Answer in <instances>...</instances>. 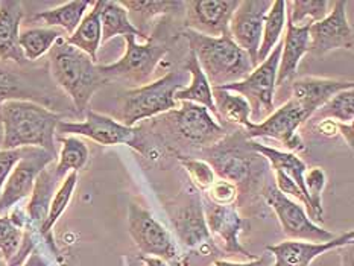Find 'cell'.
<instances>
[{
  "label": "cell",
  "mask_w": 354,
  "mask_h": 266,
  "mask_svg": "<svg viewBox=\"0 0 354 266\" xmlns=\"http://www.w3.org/2000/svg\"><path fill=\"white\" fill-rule=\"evenodd\" d=\"M271 6V0H242L230 20V37L239 48L248 53L254 67L259 66L257 53L263 32V20Z\"/></svg>",
  "instance_id": "cell-14"
},
{
  "label": "cell",
  "mask_w": 354,
  "mask_h": 266,
  "mask_svg": "<svg viewBox=\"0 0 354 266\" xmlns=\"http://www.w3.org/2000/svg\"><path fill=\"white\" fill-rule=\"evenodd\" d=\"M101 5L102 0L93 3V10L84 15L78 28L66 41L73 48L82 50L95 61H97V50L102 44V25H101Z\"/></svg>",
  "instance_id": "cell-24"
},
{
  "label": "cell",
  "mask_w": 354,
  "mask_h": 266,
  "mask_svg": "<svg viewBox=\"0 0 354 266\" xmlns=\"http://www.w3.org/2000/svg\"><path fill=\"white\" fill-rule=\"evenodd\" d=\"M207 200L218 205H234L239 196V189L227 180H216L207 190Z\"/></svg>",
  "instance_id": "cell-39"
},
{
  "label": "cell",
  "mask_w": 354,
  "mask_h": 266,
  "mask_svg": "<svg viewBox=\"0 0 354 266\" xmlns=\"http://www.w3.org/2000/svg\"><path fill=\"white\" fill-rule=\"evenodd\" d=\"M23 266H49V263H48V260H46V258L40 253H37V251H32V253L29 254L28 260L23 263Z\"/></svg>",
  "instance_id": "cell-44"
},
{
  "label": "cell",
  "mask_w": 354,
  "mask_h": 266,
  "mask_svg": "<svg viewBox=\"0 0 354 266\" xmlns=\"http://www.w3.org/2000/svg\"><path fill=\"white\" fill-rule=\"evenodd\" d=\"M283 43L280 41L269 53L268 58L260 63L245 79L216 87L241 95L250 105L252 124H260L269 114L274 113V91L277 81V68H279Z\"/></svg>",
  "instance_id": "cell-5"
},
{
  "label": "cell",
  "mask_w": 354,
  "mask_h": 266,
  "mask_svg": "<svg viewBox=\"0 0 354 266\" xmlns=\"http://www.w3.org/2000/svg\"><path fill=\"white\" fill-rule=\"evenodd\" d=\"M43 99L37 86L14 68L0 64V106L8 101H30Z\"/></svg>",
  "instance_id": "cell-26"
},
{
  "label": "cell",
  "mask_w": 354,
  "mask_h": 266,
  "mask_svg": "<svg viewBox=\"0 0 354 266\" xmlns=\"http://www.w3.org/2000/svg\"><path fill=\"white\" fill-rule=\"evenodd\" d=\"M2 140H3V129H2V124H0V148H2Z\"/></svg>",
  "instance_id": "cell-46"
},
{
  "label": "cell",
  "mask_w": 354,
  "mask_h": 266,
  "mask_svg": "<svg viewBox=\"0 0 354 266\" xmlns=\"http://www.w3.org/2000/svg\"><path fill=\"white\" fill-rule=\"evenodd\" d=\"M0 266H8V265H6V262H5V260H2V258H0Z\"/></svg>",
  "instance_id": "cell-47"
},
{
  "label": "cell",
  "mask_w": 354,
  "mask_h": 266,
  "mask_svg": "<svg viewBox=\"0 0 354 266\" xmlns=\"http://www.w3.org/2000/svg\"><path fill=\"white\" fill-rule=\"evenodd\" d=\"M184 70H186L190 76V86L176 91L175 101L178 104L192 102V104L203 105L213 114L214 117L218 119L216 106H214V102H213V88L209 84V81H207L203 68L199 67L196 57L192 52L186 66H184Z\"/></svg>",
  "instance_id": "cell-25"
},
{
  "label": "cell",
  "mask_w": 354,
  "mask_h": 266,
  "mask_svg": "<svg viewBox=\"0 0 354 266\" xmlns=\"http://www.w3.org/2000/svg\"><path fill=\"white\" fill-rule=\"evenodd\" d=\"M34 247L29 230L15 224L11 216H0V258L8 266H20Z\"/></svg>",
  "instance_id": "cell-22"
},
{
  "label": "cell",
  "mask_w": 354,
  "mask_h": 266,
  "mask_svg": "<svg viewBox=\"0 0 354 266\" xmlns=\"http://www.w3.org/2000/svg\"><path fill=\"white\" fill-rule=\"evenodd\" d=\"M263 198L269 207L275 211L283 231L289 240L324 243L336 238L333 233L312 222L303 205L283 195L275 184H268L263 189Z\"/></svg>",
  "instance_id": "cell-9"
},
{
  "label": "cell",
  "mask_w": 354,
  "mask_h": 266,
  "mask_svg": "<svg viewBox=\"0 0 354 266\" xmlns=\"http://www.w3.org/2000/svg\"><path fill=\"white\" fill-rule=\"evenodd\" d=\"M180 162L186 167V171L190 175V180L194 181V184L199 190H203V192H207V190L212 187L213 182L216 181V172H214L213 166L204 162V160L180 157Z\"/></svg>",
  "instance_id": "cell-38"
},
{
  "label": "cell",
  "mask_w": 354,
  "mask_h": 266,
  "mask_svg": "<svg viewBox=\"0 0 354 266\" xmlns=\"http://www.w3.org/2000/svg\"><path fill=\"white\" fill-rule=\"evenodd\" d=\"M337 249H341V266H354L353 245H347Z\"/></svg>",
  "instance_id": "cell-43"
},
{
  "label": "cell",
  "mask_w": 354,
  "mask_h": 266,
  "mask_svg": "<svg viewBox=\"0 0 354 266\" xmlns=\"http://www.w3.org/2000/svg\"><path fill=\"white\" fill-rule=\"evenodd\" d=\"M93 3L95 2H88V0H73V2H67L58 8H53V10L38 12L34 19L44 21V25L50 28L58 26L68 35H72L86 15L87 8Z\"/></svg>",
  "instance_id": "cell-29"
},
{
  "label": "cell",
  "mask_w": 354,
  "mask_h": 266,
  "mask_svg": "<svg viewBox=\"0 0 354 266\" xmlns=\"http://www.w3.org/2000/svg\"><path fill=\"white\" fill-rule=\"evenodd\" d=\"M61 37H63L61 30L55 28L26 29L19 37L20 49L28 63L29 61H37L38 58L46 55Z\"/></svg>",
  "instance_id": "cell-32"
},
{
  "label": "cell",
  "mask_w": 354,
  "mask_h": 266,
  "mask_svg": "<svg viewBox=\"0 0 354 266\" xmlns=\"http://www.w3.org/2000/svg\"><path fill=\"white\" fill-rule=\"evenodd\" d=\"M61 180L57 177L55 167H44L35 180V184L30 193V200L26 205L28 222L41 230L49 215V207L52 198L57 192V186Z\"/></svg>",
  "instance_id": "cell-23"
},
{
  "label": "cell",
  "mask_w": 354,
  "mask_h": 266,
  "mask_svg": "<svg viewBox=\"0 0 354 266\" xmlns=\"http://www.w3.org/2000/svg\"><path fill=\"white\" fill-rule=\"evenodd\" d=\"M128 230L134 243L145 256L163 258L167 263H180V251L171 231L138 204L128 207Z\"/></svg>",
  "instance_id": "cell-8"
},
{
  "label": "cell",
  "mask_w": 354,
  "mask_h": 266,
  "mask_svg": "<svg viewBox=\"0 0 354 266\" xmlns=\"http://www.w3.org/2000/svg\"><path fill=\"white\" fill-rule=\"evenodd\" d=\"M241 0H190L186 6L187 29L207 37L230 35V20Z\"/></svg>",
  "instance_id": "cell-17"
},
{
  "label": "cell",
  "mask_w": 354,
  "mask_h": 266,
  "mask_svg": "<svg viewBox=\"0 0 354 266\" xmlns=\"http://www.w3.org/2000/svg\"><path fill=\"white\" fill-rule=\"evenodd\" d=\"M128 11V17L133 23L134 28L140 32L146 40H149V28L151 21L165 15L167 12H174L178 8L184 6L183 2H171V0H163V2H119Z\"/></svg>",
  "instance_id": "cell-27"
},
{
  "label": "cell",
  "mask_w": 354,
  "mask_h": 266,
  "mask_svg": "<svg viewBox=\"0 0 354 266\" xmlns=\"http://www.w3.org/2000/svg\"><path fill=\"white\" fill-rule=\"evenodd\" d=\"M59 142L63 143V148H61L59 162L55 166V173L59 180H64L67 173L78 172L86 166L88 160V148L76 135H59Z\"/></svg>",
  "instance_id": "cell-33"
},
{
  "label": "cell",
  "mask_w": 354,
  "mask_h": 266,
  "mask_svg": "<svg viewBox=\"0 0 354 266\" xmlns=\"http://www.w3.org/2000/svg\"><path fill=\"white\" fill-rule=\"evenodd\" d=\"M25 152L26 148L0 149V193H2V189L8 177H10V173L12 172L14 166L20 162V158L25 155Z\"/></svg>",
  "instance_id": "cell-40"
},
{
  "label": "cell",
  "mask_w": 354,
  "mask_h": 266,
  "mask_svg": "<svg viewBox=\"0 0 354 266\" xmlns=\"http://www.w3.org/2000/svg\"><path fill=\"white\" fill-rule=\"evenodd\" d=\"M354 86L351 81H337L328 78H317V76H307L292 82L290 99L294 101L306 119L309 120L315 111H318L328 99L344 90H351Z\"/></svg>",
  "instance_id": "cell-19"
},
{
  "label": "cell",
  "mask_w": 354,
  "mask_h": 266,
  "mask_svg": "<svg viewBox=\"0 0 354 266\" xmlns=\"http://www.w3.org/2000/svg\"><path fill=\"white\" fill-rule=\"evenodd\" d=\"M286 25V2L283 0H275L272 6L265 15L263 20V32H261V41L257 53V63H263L269 53L272 52L277 44L280 41V37Z\"/></svg>",
  "instance_id": "cell-31"
},
{
  "label": "cell",
  "mask_w": 354,
  "mask_h": 266,
  "mask_svg": "<svg viewBox=\"0 0 354 266\" xmlns=\"http://www.w3.org/2000/svg\"><path fill=\"white\" fill-rule=\"evenodd\" d=\"M57 160V155L41 148H26L25 155L14 166L0 193V215H3L15 204L30 196L35 180L40 172Z\"/></svg>",
  "instance_id": "cell-12"
},
{
  "label": "cell",
  "mask_w": 354,
  "mask_h": 266,
  "mask_svg": "<svg viewBox=\"0 0 354 266\" xmlns=\"http://www.w3.org/2000/svg\"><path fill=\"white\" fill-rule=\"evenodd\" d=\"M140 260L143 263V266H171L163 258H158V257H152V256H142Z\"/></svg>",
  "instance_id": "cell-45"
},
{
  "label": "cell",
  "mask_w": 354,
  "mask_h": 266,
  "mask_svg": "<svg viewBox=\"0 0 354 266\" xmlns=\"http://www.w3.org/2000/svg\"><path fill=\"white\" fill-rule=\"evenodd\" d=\"M310 26H294L286 19V35H284L283 49L279 68H277L275 86H284L297 75L299 61L309 52Z\"/></svg>",
  "instance_id": "cell-21"
},
{
  "label": "cell",
  "mask_w": 354,
  "mask_h": 266,
  "mask_svg": "<svg viewBox=\"0 0 354 266\" xmlns=\"http://www.w3.org/2000/svg\"><path fill=\"white\" fill-rule=\"evenodd\" d=\"M166 209L180 243L189 249L203 251L204 256L218 254V247L205 222L203 201L194 190L183 192Z\"/></svg>",
  "instance_id": "cell-6"
},
{
  "label": "cell",
  "mask_w": 354,
  "mask_h": 266,
  "mask_svg": "<svg viewBox=\"0 0 354 266\" xmlns=\"http://www.w3.org/2000/svg\"><path fill=\"white\" fill-rule=\"evenodd\" d=\"M23 6L15 0L0 2V61L25 66L28 61L20 49V23Z\"/></svg>",
  "instance_id": "cell-20"
},
{
  "label": "cell",
  "mask_w": 354,
  "mask_h": 266,
  "mask_svg": "<svg viewBox=\"0 0 354 266\" xmlns=\"http://www.w3.org/2000/svg\"><path fill=\"white\" fill-rule=\"evenodd\" d=\"M304 184L307 190V198H309L312 207V222H322V190L327 184V175L322 167H310L304 173Z\"/></svg>",
  "instance_id": "cell-37"
},
{
  "label": "cell",
  "mask_w": 354,
  "mask_h": 266,
  "mask_svg": "<svg viewBox=\"0 0 354 266\" xmlns=\"http://www.w3.org/2000/svg\"><path fill=\"white\" fill-rule=\"evenodd\" d=\"M76 182H78V172H71L64 178V181L61 182V186L57 189L55 195H53V198H52L48 219H46V222L43 224L41 230H40V233L50 243H52V239H50L52 228L57 224V220L61 218V215H63L64 210L67 209L68 202H71L73 190L76 187Z\"/></svg>",
  "instance_id": "cell-36"
},
{
  "label": "cell",
  "mask_w": 354,
  "mask_h": 266,
  "mask_svg": "<svg viewBox=\"0 0 354 266\" xmlns=\"http://www.w3.org/2000/svg\"><path fill=\"white\" fill-rule=\"evenodd\" d=\"M354 233L350 230L333 240L313 243L306 240H284L277 245H269L266 251L274 257L271 266H310L315 258L337 248L353 245Z\"/></svg>",
  "instance_id": "cell-18"
},
{
  "label": "cell",
  "mask_w": 354,
  "mask_h": 266,
  "mask_svg": "<svg viewBox=\"0 0 354 266\" xmlns=\"http://www.w3.org/2000/svg\"><path fill=\"white\" fill-rule=\"evenodd\" d=\"M336 129L344 137L345 143H347L350 148H353L354 146V129H353V124H337V122H336Z\"/></svg>",
  "instance_id": "cell-42"
},
{
  "label": "cell",
  "mask_w": 354,
  "mask_h": 266,
  "mask_svg": "<svg viewBox=\"0 0 354 266\" xmlns=\"http://www.w3.org/2000/svg\"><path fill=\"white\" fill-rule=\"evenodd\" d=\"M332 2L327 0H294L286 2V19L294 26H312L330 12Z\"/></svg>",
  "instance_id": "cell-34"
},
{
  "label": "cell",
  "mask_w": 354,
  "mask_h": 266,
  "mask_svg": "<svg viewBox=\"0 0 354 266\" xmlns=\"http://www.w3.org/2000/svg\"><path fill=\"white\" fill-rule=\"evenodd\" d=\"M203 207L209 231L212 238L214 236L216 239L214 243H219L222 251H225L228 256H243L248 260L257 258L256 254H251L248 249H245L239 240V234L243 228V219L234 205H218L205 200Z\"/></svg>",
  "instance_id": "cell-16"
},
{
  "label": "cell",
  "mask_w": 354,
  "mask_h": 266,
  "mask_svg": "<svg viewBox=\"0 0 354 266\" xmlns=\"http://www.w3.org/2000/svg\"><path fill=\"white\" fill-rule=\"evenodd\" d=\"M184 37L212 88L242 81L256 68L248 53L239 48L230 35L214 38L187 29Z\"/></svg>",
  "instance_id": "cell-3"
},
{
  "label": "cell",
  "mask_w": 354,
  "mask_h": 266,
  "mask_svg": "<svg viewBox=\"0 0 354 266\" xmlns=\"http://www.w3.org/2000/svg\"><path fill=\"white\" fill-rule=\"evenodd\" d=\"M214 266H271L272 265V256L266 253L263 256H260L254 260L245 262V263H239V262H228V260H214Z\"/></svg>",
  "instance_id": "cell-41"
},
{
  "label": "cell",
  "mask_w": 354,
  "mask_h": 266,
  "mask_svg": "<svg viewBox=\"0 0 354 266\" xmlns=\"http://www.w3.org/2000/svg\"><path fill=\"white\" fill-rule=\"evenodd\" d=\"M304 122H307L304 113L292 99H289L286 104H283L280 108H275L274 113L269 114L260 124L250 122L245 126V137L246 139H260V137L274 139L284 144L292 154H295L306 148L301 135L298 134V128Z\"/></svg>",
  "instance_id": "cell-11"
},
{
  "label": "cell",
  "mask_w": 354,
  "mask_h": 266,
  "mask_svg": "<svg viewBox=\"0 0 354 266\" xmlns=\"http://www.w3.org/2000/svg\"><path fill=\"white\" fill-rule=\"evenodd\" d=\"M335 119L337 124H353L354 120V91L344 90L335 95L332 99L321 106L318 111H315L313 116L309 120L324 122Z\"/></svg>",
  "instance_id": "cell-35"
},
{
  "label": "cell",
  "mask_w": 354,
  "mask_h": 266,
  "mask_svg": "<svg viewBox=\"0 0 354 266\" xmlns=\"http://www.w3.org/2000/svg\"><path fill=\"white\" fill-rule=\"evenodd\" d=\"M61 114L30 101H8L0 106L3 140L0 149L41 148L57 155L55 133Z\"/></svg>",
  "instance_id": "cell-1"
},
{
  "label": "cell",
  "mask_w": 354,
  "mask_h": 266,
  "mask_svg": "<svg viewBox=\"0 0 354 266\" xmlns=\"http://www.w3.org/2000/svg\"><path fill=\"white\" fill-rule=\"evenodd\" d=\"M213 102L216 106L218 120L222 119L227 124L242 128L251 122L250 105L241 95L222 88H213Z\"/></svg>",
  "instance_id": "cell-30"
},
{
  "label": "cell",
  "mask_w": 354,
  "mask_h": 266,
  "mask_svg": "<svg viewBox=\"0 0 354 266\" xmlns=\"http://www.w3.org/2000/svg\"><path fill=\"white\" fill-rule=\"evenodd\" d=\"M189 81L186 70L169 72L146 86L129 88L119 96L118 119L125 126L134 128L137 122L178 108L175 93Z\"/></svg>",
  "instance_id": "cell-4"
},
{
  "label": "cell",
  "mask_w": 354,
  "mask_h": 266,
  "mask_svg": "<svg viewBox=\"0 0 354 266\" xmlns=\"http://www.w3.org/2000/svg\"><path fill=\"white\" fill-rule=\"evenodd\" d=\"M101 25H102V43H106L111 38L122 35H134L148 41L138 32L128 17V11L119 2H106L102 0L101 5Z\"/></svg>",
  "instance_id": "cell-28"
},
{
  "label": "cell",
  "mask_w": 354,
  "mask_h": 266,
  "mask_svg": "<svg viewBox=\"0 0 354 266\" xmlns=\"http://www.w3.org/2000/svg\"><path fill=\"white\" fill-rule=\"evenodd\" d=\"M176 131L192 144L212 148L225 137V128L203 105L180 102L178 108L171 111Z\"/></svg>",
  "instance_id": "cell-13"
},
{
  "label": "cell",
  "mask_w": 354,
  "mask_h": 266,
  "mask_svg": "<svg viewBox=\"0 0 354 266\" xmlns=\"http://www.w3.org/2000/svg\"><path fill=\"white\" fill-rule=\"evenodd\" d=\"M49 72L80 114L88 111L91 97L109 81L87 53L73 48L63 37L49 50Z\"/></svg>",
  "instance_id": "cell-2"
},
{
  "label": "cell",
  "mask_w": 354,
  "mask_h": 266,
  "mask_svg": "<svg viewBox=\"0 0 354 266\" xmlns=\"http://www.w3.org/2000/svg\"><path fill=\"white\" fill-rule=\"evenodd\" d=\"M345 2L337 0L333 3V10L321 21L313 23L309 29L310 48L315 57H324L336 49L351 50L354 46L353 28L347 20Z\"/></svg>",
  "instance_id": "cell-15"
},
{
  "label": "cell",
  "mask_w": 354,
  "mask_h": 266,
  "mask_svg": "<svg viewBox=\"0 0 354 266\" xmlns=\"http://www.w3.org/2000/svg\"><path fill=\"white\" fill-rule=\"evenodd\" d=\"M125 40V55L113 64L99 66V72L106 79L125 81L134 88L146 86L151 82V76L169 49L165 44L152 41L151 38L145 43H138L137 37L127 35Z\"/></svg>",
  "instance_id": "cell-7"
},
{
  "label": "cell",
  "mask_w": 354,
  "mask_h": 266,
  "mask_svg": "<svg viewBox=\"0 0 354 266\" xmlns=\"http://www.w3.org/2000/svg\"><path fill=\"white\" fill-rule=\"evenodd\" d=\"M57 131L61 134L84 135L88 137L104 146H114V144H127L143 152V146L138 140V128H129L120 124L119 120L104 116L96 111L88 110L86 113V120L82 122H64L61 120Z\"/></svg>",
  "instance_id": "cell-10"
}]
</instances>
